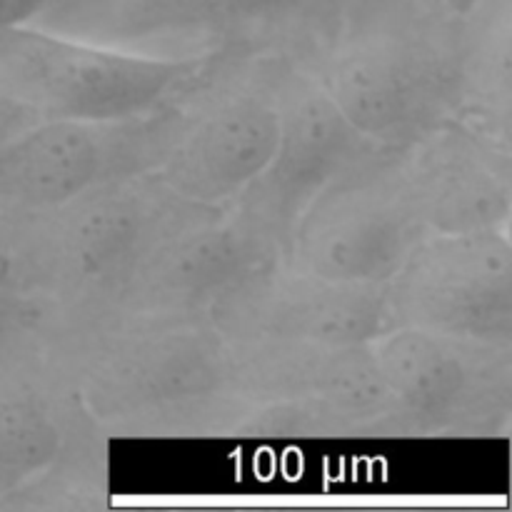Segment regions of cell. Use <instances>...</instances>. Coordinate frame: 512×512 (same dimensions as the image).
I'll return each mask as SVG.
<instances>
[{
    "instance_id": "cell-11",
    "label": "cell",
    "mask_w": 512,
    "mask_h": 512,
    "mask_svg": "<svg viewBox=\"0 0 512 512\" xmlns=\"http://www.w3.org/2000/svg\"><path fill=\"white\" fill-rule=\"evenodd\" d=\"M278 120V143L268 165L230 210L283 255L285 240L310 200L375 140L365 138L310 70L290 58L278 75Z\"/></svg>"
},
{
    "instance_id": "cell-14",
    "label": "cell",
    "mask_w": 512,
    "mask_h": 512,
    "mask_svg": "<svg viewBox=\"0 0 512 512\" xmlns=\"http://www.w3.org/2000/svg\"><path fill=\"white\" fill-rule=\"evenodd\" d=\"M403 153L430 233L503 230L512 208V165L500 135L453 118L403 145Z\"/></svg>"
},
{
    "instance_id": "cell-16",
    "label": "cell",
    "mask_w": 512,
    "mask_h": 512,
    "mask_svg": "<svg viewBox=\"0 0 512 512\" xmlns=\"http://www.w3.org/2000/svg\"><path fill=\"white\" fill-rule=\"evenodd\" d=\"M38 333L40 330V315L38 310L30 305L13 283L10 273L5 270L3 258H0V348L20 333Z\"/></svg>"
},
{
    "instance_id": "cell-6",
    "label": "cell",
    "mask_w": 512,
    "mask_h": 512,
    "mask_svg": "<svg viewBox=\"0 0 512 512\" xmlns=\"http://www.w3.org/2000/svg\"><path fill=\"white\" fill-rule=\"evenodd\" d=\"M83 328L78 385L100 415L163 413L233 385L230 345L205 313H118Z\"/></svg>"
},
{
    "instance_id": "cell-19",
    "label": "cell",
    "mask_w": 512,
    "mask_h": 512,
    "mask_svg": "<svg viewBox=\"0 0 512 512\" xmlns=\"http://www.w3.org/2000/svg\"><path fill=\"white\" fill-rule=\"evenodd\" d=\"M428 3L438 5V8L448 10V13L453 15H463V18H468V15H473L475 10L483 8L485 3H490V0H428Z\"/></svg>"
},
{
    "instance_id": "cell-13",
    "label": "cell",
    "mask_w": 512,
    "mask_h": 512,
    "mask_svg": "<svg viewBox=\"0 0 512 512\" xmlns=\"http://www.w3.org/2000/svg\"><path fill=\"white\" fill-rule=\"evenodd\" d=\"M280 258L228 208H203L140 258L120 290L118 313H205L250 268ZM103 320V318H100Z\"/></svg>"
},
{
    "instance_id": "cell-8",
    "label": "cell",
    "mask_w": 512,
    "mask_h": 512,
    "mask_svg": "<svg viewBox=\"0 0 512 512\" xmlns=\"http://www.w3.org/2000/svg\"><path fill=\"white\" fill-rule=\"evenodd\" d=\"M173 130V98L130 118L40 120L0 150V215L35 213L155 173Z\"/></svg>"
},
{
    "instance_id": "cell-12",
    "label": "cell",
    "mask_w": 512,
    "mask_h": 512,
    "mask_svg": "<svg viewBox=\"0 0 512 512\" xmlns=\"http://www.w3.org/2000/svg\"><path fill=\"white\" fill-rule=\"evenodd\" d=\"M370 353L390 413L418 428H458L508 410L510 345L395 325Z\"/></svg>"
},
{
    "instance_id": "cell-4",
    "label": "cell",
    "mask_w": 512,
    "mask_h": 512,
    "mask_svg": "<svg viewBox=\"0 0 512 512\" xmlns=\"http://www.w3.org/2000/svg\"><path fill=\"white\" fill-rule=\"evenodd\" d=\"M285 58L220 55L173 95L175 130L155 178L175 198L228 208L278 143V75Z\"/></svg>"
},
{
    "instance_id": "cell-15",
    "label": "cell",
    "mask_w": 512,
    "mask_h": 512,
    "mask_svg": "<svg viewBox=\"0 0 512 512\" xmlns=\"http://www.w3.org/2000/svg\"><path fill=\"white\" fill-rule=\"evenodd\" d=\"M63 450V430L48 400L25 385H0V495L48 470Z\"/></svg>"
},
{
    "instance_id": "cell-17",
    "label": "cell",
    "mask_w": 512,
    "mask_h": 512,
    "mask_svg": "<svg viewBox=\"0 0 512 512\" xmlns=\"http://www.w3.org/2000/svg\"><path fill=\"white\" fill-rule=\"evenodd\" d=\"M40 123V115L28 103L0 85V150L8 148L18 135Z\"/></svg>"
},
{
    "instance_id": "cell-2",
    "label": "cell",
    "mask_w": 512,
    "mask_h": 512,
    "mask_svg": "<svg viewBox=\"0 0 512 512\" xmlns=\"http://www.w3.org/2000/svg\"><path fill=\"white\" fill-rule=\"evenodd\" d=\"M198 210L153 173L135 175L53 208L0 215V258L40 325L50 313L88 325L113 313L140 258Z\"/></svg>"
},
{
    "instance_id": "cell-5",
    "label": "cell",
    "mask_w": 512,
    "mask_h": 512,
    "mask_svg": "<svg viewBox=\"0 0 512 512\" xmlns=\"http://www.w3.org/2000/svg\"><path fill=\"white\" fill-rule=\"evenodd\" d=\"M430 235L403 145H370L303 210L280 258L350 283H388Z\"/></svg>"
},
{
    "instance_id": "cell-10",
    "label": "cell",
    "mask_w": 512,
    "mask_h": 512,
    "mask_svg": "<svg viewBox=\"0 0 512 512\" xmlns=\"http://www.w3.org/2000/svg\"><path fill=\"white\" fill-rule=\"evenodd\" d=\"M395 325L512 345V245L500 228L430 233L385 283Z\"/></svg>"
},
{
    "instance_id": "cell-9",
    "label": "cell",
    "mask_w": 512,
    "mask_h": 512,
    "mask_svg": "<svg viewBox=\"0 0 512 512\" xmlns=\"http://www.w3.org/2000/svg\"><path fill=\"white\" fill-rule=\"evenodd\" d=\"M230 345H370L393 328L383 283H350L268 260L205 308Z\"/></svg>"
},
{
    "instance_id": "cell-18",
    "label": "cell",
    "mask_w": 512,
    "mask_h": 512,
    "mask_svg": "<svg viewBox=\"0 0 512 512\" xmlns=\"http://www.w3.org/2000/svg\"><path fill=\"white\" fill-rule=\"evenodd\" d=\"M45 0H0V30L30 23Z\"/></svg>"
},
{
    "instance_id": "cell-7",
    "label": "cell",
    "mask_w": 512,
    "mask_h": 512,
    "mask_svg": "<svg viewBox=\"0 0 512 512\" xmlns=\"http://www.w3.org/2000/svg\"><path fill=\"white\" fill-rule=\"evenodd\" d=\"M205 60L123 53L33 23L0 30V85L40 120H115L173 98Z\"/></svg>"
},
{
    "instance_id": "cell-3",
    "label": "cell",
    "mask_w": 512,
    "mask_h": 512,
    "mask_svg": "<svg viewBox=\"0 0 512 512\" xmlns=\"http://www.w3.org/2000/svg\"><path fill=\"white\" fill-rule=\"evenodd\" d=\"M345 0H45L33 25L165 60H305Z\"/></svg>"
},
{
    "instance_id": "cell-1",
    "label": "cell",
    "mask_w": 512,
    "mask_h": 512,
    "mask_svg": "<svg viewBox=\"0 0 512 512\" xmlns=\"http://www.w3.org/2000/svg\"><path fill=\"white\" fill-rule=\"evenodd\" d=\"M473 15L428 0H345L323 43L298 60L345 118L380 145H408L468 98Z\"/></svg>"
}]
</instances>
